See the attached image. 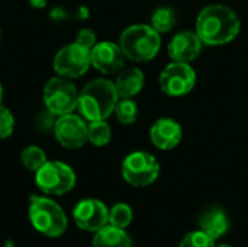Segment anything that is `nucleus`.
Instances as JSON below:
<instances>
[{"label": "nucleus", "mask_w": 248, "mask_h": 247, "mask_svg": "<svg viewBox=\"0 0 248 247\" xmlns=\"http://www.w3.org/2000/svg\"><path fill=\"white\" fill-rule=\"evenodd\" d=\"M241 31L238 15L225 4L203 7L196 19V33L206 45H224L234 41Z\"/></svg>", "instance_id": "nucleus-1"}, {"label": "nucleus", "mask_w": 248, "mask_h": 247, "mask_svg": "<svg viewBox=\"0 0 248 247\" xmlns=\"http://www.w3.org/2000/svg\"><path fill=\"white\" fill-rule=\"evenodd\" d=\"M119 100L115 83L108 79H96L87 83L78 95V111L87 121H105L115 112Z\"/></svg>", "instance_id": "nucleus-2"}, {"label": "nucleus", "mask_w": 248, "mask_h": 247, "mask_svg": "<svg viewBox=\"0 0 248 247\" xmlns=\"http://www.w3.org/2000/svg\"><path fill=\"white\" fill-rule=\"evenodd\" d=\"M119 47L128 60L147 63L158 54L161 48V36L151 25L137 23L128 26L121 33Z\"/></svg>", "instance_id": "nucleus-3"}, {"label": "nucleus", "mask_w": 248, "mask_h": 247, "mask_svg": "<svg viewBox=\"0 0 248 247\" xmlns=\"http://www.w3.org/2000/svg\"><path fill=\"white\" fill-rule=\"evenodd\" d=\"M28 215L32 227L46 237L62 236L68 226L67 217L61 207L45 197L33 195L29 198Z\"/></svg>", "instance_id": "nucleus-4"}, {"label": "nucleus", "mask_w": 248, "mask_h": 247, "mask_svg": "<svg viewBox=\"0 0 248 247\" xmlns=\"http://www.w3.org/2000/svg\"><path fill=\"white\" fill-rule=\"evenodd\" d=\"M36 186L49 195H64L76 185L73 169L62 162H45L36 172Z\"/></svg>", "instance_id": "nucleus-5"}, {"label": "nucleus", "mask_w": 248, "mask_h": 247, "mask_svg": "<svg viewBox=\"0 0 248 247\" xmlns=\"http://www.w3.org/2000/svg\"><path fill=\"white\" fill-rule=\"evenodd\" d=\"M160 175L158 160L147 151H134L122 163V176L132 186H148Z\"/></svg>", "instance_id": "nucleus-6"}, {"label": "nucleus", "mask_w": 248, "mask_h": 247, "mask_svg": "<svg viewBox=\"0 0 248 247\" xmlns=\"http://www.w3.org/2000/svg\"><path fill=\"white\" fill-rule=\"evenodd\" d=\"M44 102L52 115L71 114L78 105L76 86L65 77H52L44 87Z\"/></svg>", "instance_id": "nucleus-7"}, {"label": "nucleus", "mask_w": 248, "mask_h": 247, "mask_svg": "<svg viewBox=\"0 0 248 247\" xmlns=\"http://www.w3.org/2000/svg\"><path fill=\"white\" fill-rule=\"evenodd\" d=\"M158 83L164 95L180 98L193 90L196 84V73L189 63L173 61L163 68Z\"/></svg>", "instance_id": "nucleus-8"}, {"label": "nucleus", "mask_w": 248, "mask_h": 247, "mask_svg": "<svg viewBox=\"0 0 248 247\" xmlns=\"http://www.w3.org/2000/svg\"><path fill=\"white\" fill-rule=\"evenodd\" d=\"M92 66V49L77 42L61 48L54 58V70L65 79L83 76Z\"/></svg>", "instance_id": "nucleus-9"}, {"label": "nucleus", "mask_w": 248, "mask_h": 247, "mask_svg": "<svg viewBox=\"0 0 248 247\" xmlns=\"http://www.w3.org/2000/svg\"><path fill=\"white\" fill-rule=\"evenodd\" d=\"M73 218L77 227L84 231H99L109 224V211L99 199H83L73 210Z\"/></svg>", "instance_id": "nucleus-10"}, {"label": "nucleus", "mask_w": 248, "mask_h": 247, "mask_svg": "<svg viewBox=\"0 0 248 247\" xmlns=\"http://www.w3.org/2000/svg\"><path fill=\"white\" fill-rule=\"evenodd\" d=\"M54 134L58 143L65 148H80L87 140V125L86 122L73 114L62 115L57 119L54 125Z\"/></svg>", "instance_id": "nucleus-11"}, {"label": "nucleus", "mask_w": 248, "mask_h": 247, "mask_svg": "<svg viewBox=\"0 0 248 247\" xmlns=\"http://www.w3.org/2000/svg\"><path fill=\"white\" fill-rule=\"evenodd\" d=\"M125 54L119 44L103 41L92 48V66L103 74H116L125 67Z\"/></svg>", "instance_id": "nucleus-12"}, {"label": "nucleus", "mask_w": 248, "mask_h": 247, "mask_svg": "<svg viewBox=\"0 0 248 247\" xmlns=\"http://www.w3.org/2000/svg\"><path fill=\"white\" fill-rule=\"evenodd\" d=\"M202 45L203 42L198 36L196 31H182L171 38L167 51L173 61L190 64L202 52Z\"/></svg>", "instance_id": "nucleus-13"}, {"label": "nucleus", "mask_w": 248, "mask_h": 247, "mask_svg": "<svg viewBox=\"0 0 248 247\" xmlns=\"http://www.w3.org/2000/svg\"><path fill=\"white\" fill-rule=\"evenodd\" d=\"M182 125L171 118H160L150 128V140L160 150H171L182 141Z\"/></svg>", "instance_id": "nucleus-14"}, {"label": "nucleus", "mask_w": 248, "mask_h": 247, "mask_svg": "<svg viewBox=\"0 0 248 247\" xmlns=\"http://www.w3.org/2000/svg\"><path fill=\"white\" fill-rule=\"evenodd\" d=\"M144 84H145V76L137 67L121 70L115 82V87L119 98L137 96L142 90Z\"/></svg>", "instance_id": "nucleus-15"}, {"label": "nucleus", "mask_w": 248, "mask_h": 247, "mask_svg": "<svg viewBox=\"0 0 248 247\" xmlns=\"http://www.w3.org/2000/svg\"><path fill=\"white\" fill-rule=\"evenodd\" d=\"M199 227L202 231H205L214 240H217L228 231L230 223H228V217L224 210H221L218 207H212L201 215Z\"/></svg>", "instance_id": "nucleus-16"}, {"label": "nucleus", "mask_w": 248, "mask_h": 247, "mask_svg": "<svg viewBox=\"0 0 248 247\" xmlns=\"http://www.w3.org/2000/svg\"><path fill=\"white\" fill-rule=\"evenodd\" d=\"M92 247H132V240L124 229L108 224L96 231Z\"/></svg>", "instance_id": "nucleus-17"}, {"label": "nucleus", "mask_w": 248, "mask_h": 247, "mask_svg": "<svg viewBox=\"0 0 248 247\" xmlns=\"http://www.w3.org/2000/svg\"><path fill=\"white\" fill-rule=\"evenodd\" d=\"M177 22L176 12L171 7H158L151 15V26L158 33L170 32Z\"/></svg>", "instance_id": "nucleus-18"}, {"label": "nucleus", "mask_w": 248, "mask_h": 247, "mask_svg": "<svg viewBox=\"0 0 248 247\" xmlns=\"http://www.w3.org/2000/svg\"><path fill=\"white\" fill-rule=\"evenodd\" d=\"M112 138V131L109 124L105 121H93L87 125V140L96 146V147H103L106 146Z\"/></svg>", "instance_id": "nucleus-19"}, {"label": "nucleus", "mask_w": 248, "mask_h": 247, "mask_svg": "<svg viewBox=\"0 0 248 247\" xmlns=\"http://www.w3.org/2000/svg\"><path fill=\"white\" fill-rule=\"evenodd\" d=\"M138 105L132 98H119L115 106V115L124 125H131L138 118Z\"/></svg>", "instance_id": "nucleus-20"}, {"label": "nucleus", "mask_w": 248, "mask_h": 247, "mask_svg": "<svg viewBox=\"0 0 248 247\" xmlns=\"http://www.w3.org/2000/svg\"><path fill=\"white\" fill-rule=\"evenodd\" d=\"M20 162L28 170L36 172L46 162V156H45V151L41 147L28 146L26 148H23V151L20 154Z\"/></svg>", "instance_id": "nucleus-21"}, {"label": "nucleus", "mask_w": 248, "mask_h": 247, "mask_svg": "<svg viewBox=\"0 0 248 247\" xmlns=\"http://www.w3.org/2000/svg\"><path fill=\"white\" fill-rule=\"evenodd\" d=\"M134 213L128 204H116L109 211V224L118 229H126L132 221Z\"/></svg>", "instance_id": "nucleus-22"}, {"label": "nucleus", "mask_w": 248, "mask_h": 247, "mask_svg": "<svg viewBox=\"0 0 248 247\" xmlns=\"http://www.w3.org/2000/svg\"><path fill=\"white\" fill-rule=\"evenodd\" d=\"M179 247H215V240L205 231L198 230L187 233L182 239Z\"/></svg>", "instance_id": "nucleus-23"}, {"label": "nucleus", "mask_w": 248, "mask_h": 247, "mask_svg": "<svg viewBox=\"0 0 248 247\" xmlns=\"http://www.w3.org/2000/svg\"><path fill=\"white\" fill-rule=\"evenodd\" d=\"M13 130H15V118L12 112L0 105V140L10 137Z\"/></svg>", "instance_id": "nucleus-24"}, {"label": "nucleus", "mask_w": 248, "mask_h": 247, "mask_svg": "<svg viewBox=\"0 0 248 247\" xmlns=\"http://www.w3.org/2000/svg\"><path fill=\"white\" fill-rule=\"evenodd\" d=\"M76 42L86 47V48H93L96 45V33L92 31V29H81L78 33H77V38H76Z\"/></svg>", "instance_id": "nucleus-25"}, {"label": "nucleus", "mask_w": 248, "mask_h": 247, "mask_svg": "<svg viewBox=\"0 0 248 247\" xmlns=\"http://www.w3.org/2000/svg\"><path fill=\"white\" fill-rule=\"evenodd\" d=\"M29 3H31V6H33L36 9H42L46 6V0H31Z\"/></svg>", "instance_id": "nucleus-26"}, {"label": "nucleus", "mask_w": 248, "mask_h": 247, "mask_svg": "<svg viewBox=\"0 0 248 247\" xmlns=\"http://www.w3.org/2000/svg\"><path fill=\"white\" fill-rule=\"evenodd\" d=\"M1 99H3V87L0 84V105H1Z\"/></svg>", "instance_id": "nucleus-27"}, {"label": "nucleus", "mask_w": 248, "mask_h": 247, "mask_svg": "<svg viewBox=\"0 0 248 247\" xmlns=\"http://www.w3.org/2000/svg\"><path fill=\"white\" fill-rule=\"evenodd\" d=\"M6 247H15V245L10 242V240H7V243H6Z\"/></svg>", "instance_id": "nucleus-28"}, {"label": "nucleus", "mask_w": 248, "mask_h": 247, "mask_svg": "<svg viewBox=\"0 0 248 247\" xmlns=\"http://www.w3.org/2000/svg\"><path fill=\"white\" fill-rule=\"evenodd\" d=\"M217 247H232V246H228V245H221V246H217Z\"/></svg>", "instance_id": "nucleus-29"}, {"label": "nucleus", "mask_w": 248, "mask_h": 247, "mask_svg": "<svg viewBox=\"0 0 248 247\" xmlns=\"http://www.w3.org/2000/svg\"><path fill=\"white\" fill-rule=\"evenodd\" d=\"M0 33H1V31H0Z\"/></svg>", "instance_id": "nucleus-30"}]
</instances>
